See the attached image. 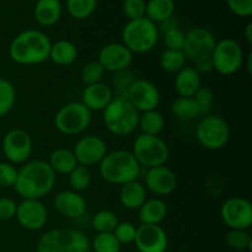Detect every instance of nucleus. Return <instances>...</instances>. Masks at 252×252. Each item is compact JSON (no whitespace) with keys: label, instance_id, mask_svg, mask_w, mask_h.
Wrapping results in <instances>:
<instances>
[{"label":"nucleus","instance_id":"4","mask_svg":"<svg viewBox=\"0 0 252 252\" xmlns=\"http://www.w3.org/2000/svg\"><path fill=\"white\" fill-rule=\"evenodd\" d=\"M37 252H89L90 240L83 231L73 228H56L39 236Z\"/></svg>","mask_w":252,"mask_h":252},{"label":"nucleus","instance_id":"25","mask_svg":"<svg viewBox=\"0 0 252 252\" xmlns=\"http://www.w3.org/2000/svg\"><path fill=\"white\" fill-rule=\"evenodd\" d=\"M33 15L38 25L51 27L59 21L62 16L61 0H37Z\"/></svg>","mask_w":252,"mask_h":252},{"label":"nucleus","instance_id":"22","mask_svg":"<svg viewBox=\"0 0 252 252\" xmlns=\"http://www.w3.org/2000/svg\"><path fill=\"white\" fill-rule=\"evenodd\" d=\"M175 90L180 97H193L202 88V75L192 65H186L176 73L174 80Z\"/></svg>","mask_w":252,"mask_h":252},{"label":"nucleus","instance_id":"17","mask_svg":"<svg viewBox=\"0 0 252 252\" xmlns=\"http://www.w3.org/2000/svg\"><path fill=\"white\" fill-rule=\"evenodd\" d=\"M147 191L158 197L171 194L177 187L176 174L166 165L147 169L144 175V184Z\"/></svg>","mask_w":252,"mask_h":252},{"label":"nucleus","instance_id":"5","mask_svg":"<svg viewBox=\"0 0 252 252\" xmlns=\"http://www.w3.org/2000/svg\"><path fill=\"white\" fill-rule=\"evenodd\" d=\"M105 127L116 137H127L138 128L139 112L126 97H113L102 111Z\"/></svg>","mask_w":252,"mask_h":252},{"label":"nucleus","instance_id":"1","mask_svg":"<svg viewBox=\"0 0 252 252\" xmlns=\"http://www.w3.org/2000/svg\"><path fill=\"white\" fill-rule=\"evenodd\" d=\"M57 175L44 160H31L20 169L14 189L22 199H41L56 186Z\"/></svg>","mask_w":252,"mask_h":252},{"label":"nucleus","instance_id":"46","mask_svg":"<svg viewBox=\"0 0 252 252\" xmlns=\"http://www.w3.org/2000/svg\"><path fill=\"white\" fill-rule=\"evenodd\" d=\"M17 203L10 197H0V220H10L15 218Z\"/></svg>","mask_w":252,"mask_h":252},{"label":"nucleus","instance_id":"21","mask_svg":"<svg viewBox=\"0 0 252 252\" xmlns=\"http://www.w3.org/2000/svg\"><path fill=\"white\" fill-rule=\"evenodd\" d=\"M113 97L115 96H113L112 88L101 81V83L85 86L83 94H81V102L91 112H100L107 107Z\"/></svg>","mask_w":252,"mask_h":252},{"label":"nucleus","instance_id":"15","mask_svg":"<svg viewBox=\"0 0 252 252\" xmlns=\"http://www.w3.org/2000/svg\"><path fill=\"white\" fill-rule=\"evenodd\" d=\"M15 218L29 231H38L48 220V211L41 199H22L17 203Z\"/></svg>","mask_w":252,"mask_h":252},{"label":"nucleus","instance_id":"13","mask_svg":"<svg viewBox=\"0 0 252 252\" xmlns=\"http://www.w3.org/2000/svg\"><path fill=\"white\" fill-rule=\"evenodd\" d=\"M220 217L229 229L248 230L252 224V204L244 197H230L220 208Z\"/></svg>","mask_w":252,"mask_h":252},{"label":"nucleus","instance_id":"49","mask_svg":"<svg viewBox=\"0 0 252 252\" xmlns=\"http://www.w3.org/2000/svg\"><path fill=\"white\" fill-rule=\"evenodd\" d=\"M248 70L249 74L252 73V53H248V56H245V59H244V65Z\"/></svg>","mask_w":252,"mask_h":252},{"label":"nucleus","instance_id":"29","mask_svg":"<svg viewBox=\"0 0 252 252\" xmlns=\"http://www.w3.org/2000/svg\"><path fill=\"white\" fill-rule=\"evenodd\" d=\"M138 128L142 130V134L160 135V133L165 128L164 116L158 110H150L139 113Z\"/></svg>","mask_w":252,"mask_h":252},{"label":"nucleus","instance_id":"45","mask_svg":"<svg viewBox=\"0 0 252 252\" xmlns=\"http://www.w3.org/2000/svg\"><path fill=\"white\" fill-rule=\"evenodd\" d=\"M229 10L234 15L249 19L252 15V0H226Z\"/></svg>","mask_w":252,"mask_h":252},{"label":"nucleus","instance_id":"9","mask_svg":"<svg viewBox=\"0 0 252 252\" xmlns=\"http://www.w3.org/2000/svg\"><path fill=\"white\" fill-rule=\"evenodd\" d=\"M197 142L208 150H219L230 139V127L218 115H206L196 126Z\"/></svg>","mask_w":252,"mask_h":252},{"label":"nucleus","instance_id":"36","mask_svg":"<svg viewBox=\"0 0 252 252\" xmlns=\"http://www.w3.org/2000/svg\"><path fill=\"white\" fill-rule=\"evenodd\" d=\"M69 186L73 191L81 192L86 191L89 187L91 186V181H93V176H91L90 169L83 165H78L70 174L68 175Z\"/></svg>","mask_w":252,"mask_h":252},{"label":"nucleus","instance_id":"39","mask_svg":"<svg viewBox=\"0 0 252 252\" xmlns=\"http://www.w3.org/2000/svg\"><path fill=\"white\" fill-rule=\"evenodd\" d=\"M105 73V69L97 61H91L81 68L80 79L85 85H93V84L101 83Z\"/></svg>","mask_w":252,"mask_h":252},{"label":"nucleus","instance_id":"10","mask_svg":"<svg viewBox=\"0 0 252 252\" xmlns=\"http://www.w3.org/2000/svg\"><path fill=\"white\" fill-rule=\"evenodd\" d=\"M244 59H245V53L236 39L223 38L217 41L212 53L213 70H216L217 73L224 76L234 75L243 68Z\"/></svg>","mask_w":252,"mask_h":252},{"label":"nucleus","instance_id":"42","mask_svg":"<svg viewBox=\"0 0 252 252\" xmlns=\"http://www.w3.org/2000/svg\"><path fill=\"white\" fill-rule=\"evenodd\" d=\"M145 6H147L145 0H125L122 9L128 21H132V20L145 17Z\"/></svg>","mask_w":252,"mask_h":252},{"label":"nucleus","instance_id":"14","mask_svg":"<svg viewBox=\"0 0 252 252\" xmlns=\"http://www.w3.org/2000/svg\"><path fill=\"white\" fill-rule=\"evenodd\" d=\"M127 100L139 113L158 110L160 105V91L152 81L135 79L127 93Z\"/></svg>","mask_w":252,"mask_h":252},{"label":"nucleus","instance_id":"28","mask_svg":"<svg viewBox=\"0 0 252 252\" xmlns=\"http://www.w3.org/2000/svg\"><path fill=\"white\" fill-rule=\"evenodd\" d=\"M174 0H149L145 6V17L154 24H161L171 19L175 12Z\"/></svg>","mask_w":252,"mask_h":252},{"label":"nucleus","instance_id":"3","mask_svg":"<svg viewBox=\"0 0 252 252\" xmlns=\"http://www.w3.org/2000/svg\"><path fill=\"white\" fill-rule=\"evenodd\" d=\"M140 171L142 167L129 150L107 152L98 164V172L103 181L117 186L138 180Z\"/></svg>","mask_w":252,"mask_h":252},{"label":"nucleus","instance_id":"27","mask_svg":"<svg viewBox=\"0 0 252 252\" xmlns=\"http://www.w3.org/2000/svg\"><path fill=\"white\" fill-rule=\"evenodd\" d=\"M78 58V48L75 44L68 39H59L56 43H52L49 51V58L54 64L66 66L73 64Z\"/></svg>","mask_w":252,"mask_h":252},{"label":"nucleus","instance_id":"48","mask_svg":"<svg viewBox=\"0 0 252 252\" xmlns=\"http://www.w3.org/2000/svg\"><path fill=\"white\" fill-rule=\"evenodd\" d=\"M244 34H245V39L249 44H252V22L249 21L245 26V31H244Z\"/></svg>","mask_w":252,"mask_h":252},{"label":"nucleus","instance_id":"37","mask_svg":"<svg viewBox=\"0 0 252 252\" xmlns=\"http://www.w3.org/2000/svg\"><path fill=\"white\" fill-rule=\"evenodd\" d=\"M121 245L117 239L115 238L113 233H97L90 241V249L94 252H120Z\"/></svg>","mask_w":252,"mask_h":252},{"label":"nucleus","instance_id":"47","mask_svg":"<svg viewBox=\"0 0 252 252\" xmlns=\"http://www.w3.org/2000/svg\"><path fill=\"white\" fill-rule=\"evenodd\" d=\"M193 66L199 74H208L211 71H213V62H212V57L211 58H202L198 59V61L193 62Z\"/></svg>","mask_w":252,"mask_h":252},{"label":"nucleus","instance_id":"41","mask_svg":"<svg viewBox=\"0 0 252 252\" xmlns=\"http://www.w3.org/2000/svg\"><path fill=\"white\" fill-rule=\"evenodd\" d=\"M164 44L166 49L172 51H182L185 44V32L179 27H174L167 31H164Z\"/></svg>","mask_w":252,"mask_h":252},{"label":"nucleus","instance_id":"11","mask_svg":"<svg viewBox=\"0 0 252 252\" xmlns=\"http://www.w3.org/2000/svg\"><path fill=\"white\" fill-rule=\"evenodd\" d=\"M1 149L7 162L12 165H22L31 158L33 142L29 132L22 128H12L2 137Z\"/></svg>","mask_w":252,"mask_h":252},{"label":"nucleus","instance_id":"18","mask_svg":"<svg viewBox=\"0 0 252 252\" xmlns=\"http://www.w3.org/2000/svg\"><path fill=\"white\" fill-rule=\"evenodd\" d=\"M133 57L134 54L127 48L123 43H107L100 49L98 52L97 62L102 65L105 71H116L129 69L133 63Z\"/></svg>","mask_w":252,"mask_h":252},{"label":"nucleus","instance_id":"8","mask_svg":"<svg viewBox=\"0 0 252 252\" xmlns=\"http://www.w3.org/2000/svg\"><path fill=\"white\" fill-rule=\"evenodd\" d=\"M93 112L81 101H73L62 106L54 116V127L64 135H79L91 125Z\"/></svg>","mask_w":252,"mask_h":252},{"label":"nucleus","instance_id":"12","mask_svg":"<svg viewBox=\"0 0 252 252\" xmlns=\"http://www.w3.org/2000/svg\"><path fill=\"white\" fill-rule=\"evenodd\" d=\"M217 44V38L206 27H193L185 33L184 52L186 59L192 63L202 58H211Z\"/></svg>","mask_w":252,"mask_h":252},{"label":"nucleus","instance_id":"32","mask_svg":"<svg viewBox=\"0 0 252 252\" xmlns=\"http://www.w3.org/2000/svg\"><path fill=\"white\" fill-rule=\"evenodd\" d=\"M118 221L120 219L115 212L110 209H102L94 214L91 219V225L95 229L96 233H113Z\"/></svg>","mask_w":252,"mask_h":252},{"label":"nucleus","instance_id":"24","mask_svg":"<svg viewBox=\"0 0 252 252\" xmlns=\"http://www.w3.org/2000/svg\"><path fill=\"white\" fill-rule=\"evenodd\" d=\"M167 216V206L160 197L149 198L138 209V219L140 224L160 225Z\"/></svg>","mask_w":252,"mask_h":252},{"label":"nucleus","instance_id":"7","mask_svg":"<svg viewBox=\"0 0 252 252\" xmlns=\"http://www.w3.org/2000/svg\"><path fill=\"white\" fill-rule=\"evenodd\" d=\"M130 152L145 170L166 165L170 157L169 145L159 135L139 134L133 142Z\"/></svg>","mask_w":252,"mask_h":252},{"label":"nucleus","instance_id":"20","mask_svg":"<svg viewBox=\"0 0 252 252\" xmlns=\"http://www.w3.org/2000/svg\"><path fill=\"white\" fill-rule=\"evenodd\" d=\"M53 207L58 214L68 219H79L85 216L88 202L85 197L73 189H65L56 194Z\"/></svg>","mask_w":252,"mask_h":252},{"label":"nucleus","instance_id":"43","mask_svg":"<svg viewBox=\"0 0 252 252\" xmlns=\"http://www.w3.org/2000/svg\"><path fill=\"white\" fill-rule=\"evenodd\" d=\"M193 100L194 102L197 103V106H198L201 115H208V112L211 111L214 102L213 90L207 88V86H202V88L197 91L196 95L193 96Z\"/></svg>","mask_w":252,"mask_h":252},{"label":"nucleus","instance_id":"19","mask_svg":"<svg viewBox=\"0 0 252 252\" xmlns=\"http://www.w3.org/2000/svg\"><path fill=\"white\" fill-rule=\"evenodd\" d=\"M133 243L139 252H166L169 238L160 225L140 224Z\"/></svg>","mask_w":252,"mask_h":252},{"label":"nucleus","instance_id":"35","mask_svg":"<svg viewBox=\"0 0 252 252\" xmlns=\"http://www.w3.org/2000/svg\"><path fill=\"white\" fill-rule=\"evenodd\" d=\"M66 11L73 19L85 20L95 12L97 0H66Z\"/></svg>","mask_w":252,"mask_h":252},{"label":"nucleus","instance_id":"34","mask_svg":"<svg viewBox=\"0 0 252 252\" xmlns=\"http://www.w3.org/2000/svg\"><path fill=\"white\" fill-rule=\"evenodd\" d=\"M16 103V89L7 79L0 76V118L6 116Z\"/></svg>","mask_w":252,"mask_h":252},{"label":"nucleus","instance_id":"26","mask_svg":"<svg viewBox=\"0 0 252 252\" xmlns=\"http://www.w3.org/2000/svg\"><path fill=\"white\" fill-rule=\"evenodd\" d=\"M47 162L56 175H69L78 166V161H76L73 150L68 148L54 149L49 155Z\"/></svg>","mask_w":252,"mask_h":252},{"label":"nucleus","instance_id":"33","mask_svg":"<svg viewBox=\"0 0 252 252\" xmlns=\"http://www.w3.org/2000/svg\"><path fill=\"white\" fill-rule=\"evenodd\" d=\"M135 75L133 71L129 69H125V70L116 71L112 73V78H111V83H112V90L113 96L115 97H126L127 98V93L129 90L130 85L134 83Z\"/></svg>","mask_w":252,"mask_h":252},{"label":"nucleus","instance_id":"38","mask_svg":"<svg viewBox=\"0 0 252 252\" xmlns=\"http://www.w3.org/2000/svg\"><path fill=\"white\" fill-rule=\"evenodd\" d=\"M225 241L229 248L234 250H250L252 246L251 235L248 230L230 229L225 235Z\"/></svg>","mask_w":252,"mask_h":252},{"label":"nucleus","instance_id":"23","mask_svg":"<svg viewBox=\"0 0 252 252\" xmlns=\"http://www.w3.org/2000/svg\"><path fill=\"white\" fill-rule=\"evenodd\" d=\"M120 203L129 211H138L148 199L147 189L138 180L122 185L118 192Z\"/></svg>","mask_w":252,"mask_h":252},{"label":"nucleus","instance_id":"31","mask_svg":"<svg viewBox=\"0 0 252 252\" xmlns=\"http://www.w3.org/2000/svg\"><path fill=\"white\" fill-rule=\"evenodd\" d=\"M186 57L182 51L165 49L159 58V65L164 71L170 74H176L186 66Z\"/></svg>","mask_w":252,"mask_h":252},{"label":"nucleus","instance_id":"40","mask_svg":"<svg viewBox=\"0 0 252 252\" xmlns=\"http://www.w3.org/2000/svg\"><path fill=\"white\" fill-rule=\"evenodd\" d=\"M135 234H137V226L130 221H118L117 226L113 230V235L121 245L133 244Z\"/></svg>","mask_w":252,"mask_h":252},{"label":"nucleus","instance_id":"6","mask_svg":"<svg viewBox=\"0 0 252 252\" xmlns=\"http://www.w3.org/2000/svg\"><path fill=\"white\" fill-rule=\"evenodd\" d=\"M159 26L147 17L132 20L122 30V42L133 54H144L153 51L159 41Z\"/></svg>","mask_w":252,"mask_h":252},{"label":"nucleus","instance_id":"44","mask_svg":"<svg viewBox=\"0 0 252 252\" xmlns=\"http://www.w3.org/2000/svg\"><path fill=\"white\" fill-rule=\"evenodd\" d=\"M17 177V169L15 165L7 161H0V189L14 187Z\"/></svg>","mask_w":252,"mask_h":252},{"label":"nucleus","instance_id":"30","mask_svg":"<svg viewBox=\"0 0 252 252\" xmlns=\"http://www.w3.org/2000/svg\"><path fill=\"white\" fill-rule=\"evenodd\" d=\"M171 113L176 120L189 122L201 115L193 97H177L171 103Z\"/></svg>","mask_w":252,"mask_h":252},{"label":"nucleus","instance_id":"2","mask_svg":"<svg viewBox=\"0 0 252 252\" xmlns=\"http://www.w3.org/2000/svg\"><path fill=\"white\" fill-rule=\"evenodd\" d=\"M51 46V38L43 31L25 30L10 42L9 57L20 65H37L48 61Z\"/></svg>","mask_w":252,"mask_h":252},{"label":"nucleus","instance_id":"16","mask_svg":"<svg viewBox=\"0 0 252 252\" xmlns=\"http://www.w3.org/2000/svg\"><path fill=\"white\" fill-rule=\"evenodd\" d=\"M78 165L90 167L98 165L107 154V144L98 135L89 134L81 137L75 143L73 149Z\"/></svg>","mask_w":252,"mask_h":252}]
</instances>
